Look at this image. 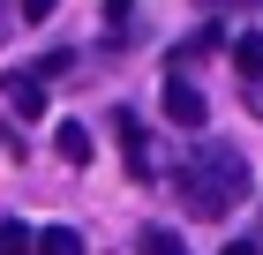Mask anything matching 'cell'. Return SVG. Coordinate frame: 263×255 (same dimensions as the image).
<instances>
[{"label": "cell", "instance_id": "cell-13", "mask_svg": "<svg viewBox=\"0 0 263 255\" xmlns=\"http://www.w3.org/2000/svg\"><path fill=\"white\" fill-rule=\"evenodd\" d=\"M226 255H256V240H233V248H226Z\"/></svg>", "mask_w": 263, "mask_h": 255}, {"label": "cell", "instance_id": "cell-1", "mask_svg": "<svg viewBox=\"0 0 263 255\" xmlns=\"http://www.w3.org/2000/svg\"><path fill=\"white\" fill-rule=\"evenodd\" d=\"M241 195H248V158L233 150V143H203L181 165V210L203 218V225H218Z\"/></svg>", "mask_w": 263, "mask_h": 255}, {"label": "cell", "instance_id": "cell-6", "mask_svg": "<svg viewBox=\"0 0 263 255\" xmlns=\"http://www.w3.org/2000/svg\"><path fill=\"white\" fill-rule=\"evenodd\" d=\"M233 68H241V83H263V30H241L233 38Z\"/></svg>", "mask_w": 263, "mask_h": 255}, {"label": "cell", "instance_id": "cell-11", "mask_svg": "<svg viewBox=\"0 0 263 255\" xmlns=\"http://www.w3.org/2000/svg\"><path fill=\"white\" fill-rule=\"evenodd\" d=\"M53 8L61 0H23V23H53Z\"/></svg>", "mask_w": 263, "mask_h": 255}, {"label": "cell", "instance_id": "cell-2", "mask_svg": "<svg viewBox=\"0 0 263 255\" xmlns=\"http://www.w3.org/2000/svg\"><path fill=\"white\" fill-rule=\"evenodd\" d=\"M113 135H121V158H128V173L143 180V188H158V150H151V128H143L136 113H113Z\"/></svg>", "mask_w": 263, "mask_h": 255}, {"label": "cell", "instance_id": "cell-9", "mask_svg": "<svg viewBox=\"0 0 263 255\" xmlns=\"http://www.w3.org/2000/svg\"><path fill=\"white\" fill-rule=\"evenodd\" d=\"M143 255H188V248H181V233H165V225H151V233H143Z\"/></svg>", "mask_w": 263, "mask_h": 255}, {"label": "cell", "instance_id": "cell-3", "mask_svg": "<svg viewBox=\"0 0 263 255\" xmlns=\"http://www.w3.org/2000/svg\"><path fill=\"white\" fill-rule=\"evenodd\" d=\"M0 98L15 105L23 120H45V83H38V68H8V75H0Z\"/></svg>", "mask_w": 263, "mask_h": 255}, {"label": "cell", "instance_id": "cell-5", "mask_svg": "<svg viewBox=\"0 0 263 255\" xmlns=\"http://www.w3.org/2000/svg\"><path fill=\"white\" fill-rule=\"evenodd\" d=\"M30 255H83V233L76 225H45V233H30Z\"/></svg>", "mask_w": 263, "mask_h": 255}, {"label": "cell", "instance_id": "cell-12", "mask_svg": "<svg viewBox=\"0 0 263 255\" xmlns=\"http://www.w3.org/2000/svg\"><path fill=\"white\" fill-rule=\"evenodd\" d=\"M248 113H256V120H263V83H248Z\"/></svg>", "mask_w": 263, "mask_h": 255}, {"label": "cell", "instance_id": "cell-10", "mask_svg": "<svg viewBox=\"0 0 263 255\" xmlns=\"http://www.w3.org/2000/svg\"><path fill=\"white\" fill-rule=\"evenodd\" d=\"M136 23V0H105V30H128Z\"/></svg>", "mask_w": 263, "mask_h": 255}, {"label": "cell", "instance_id": "cell-7", "mask_svg": "<svg viewBox=\"0 0 263 255\" xmlns=\"http://www.w3.org/2000/svg\"><path fill=\"white\" fill-rule=\"evenodd\" d=\"M61 158L68 165H90V135H83L76 120H61Z\"/></svg>", "mask_w": 263, "mask_h": 255}, {"label": "cell", "instance_id": "cell-14", "mask_svg": "<svg viewBox=\"0 0 263 255\" xmlns=\"http://www.w3.org/2000/svg\"><path fill=\"white\" fill-rule=\"evenodd\" d=\"M203 8H226V0H203Z\"/></svg>", "mask_w": 263, "mask_h": 255}, {"label": "cell", "instance_id": "cell-4", "mask_svg": "<svg viewBox=\"0 0 263 255\" xmlns=\"http://www.w3.org/2000/svg\"><path fill=\"white\" fill-rule=\"evenodd\" d=\"M165 120H181V128H203V90L188 75H165Z\"/></svg>", "mask_w": 263, "mask_h": 255}, {"label": "cell", "instance_id": "cell-8", "mask_svg": "<svg viewBox=\"0 0 263 255\" xmlns=\"http://www.w3.org/2000/svg\"><path fill=\"white\" fill-rule=\"evenodd\" d=\"M0 255H30V225H15V218H0Z\"/></svg>", "mask_w": 263, "mask_h": 255}]
</instances>
